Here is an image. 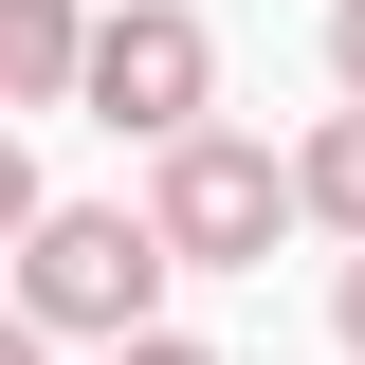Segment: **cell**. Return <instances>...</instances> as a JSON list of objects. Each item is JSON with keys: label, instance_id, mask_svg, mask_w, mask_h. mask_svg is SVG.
<instances>
[{"label": "cell", "instance_id": "obj_4", "mask_svg": "<svg viewBox=\"0 0 365 365\" xmlns=\"http://www.w3.org/2000/svg\"><path fill=\"white\" fill-rule=\"evenodd\" d=\"M73 37L91 0H0V110H73Z\"/></svg>", "mask_w": 365, "mask_h": 365}, {"label": "cell", "instance_id": "obj_1", "mask_svg": "<svg viewBox=\"0 0 365 365\" xmlns=\"http://www.w3.org/2000/svg\"><path fill=\"white\" fill-rule=\"evenodd\" d=\"M19 329H73V347L165 329V237H146V201H37V220H19Z\"/></svg>", "mask_w": 365, "mask_h": 365}, {"label": "cell", "instance_id": "obj_9", "mask_svg": "<svg viewBox=\"0 0 365 365\" xmlns=\"http://www.w3.org/2000/svg\"><path fill=\"white\" fill-rule=\"evenodd\" d=\"M110 365H220V347H182V329H128V347H110Z\"/></svg>", "mask_w": 365, "mask_h": 365}, {"label": "cell", "instance_id": "obj_10", "mask_svg": "<svg viewBox=\"0 0 365 365\" xmlns=\"http://www.w3.org/2000/svg\"><path fill=\"white\" fill-rule=\"evenodd\" d=\"M0 365H55V329H19V311H0Z\"/></svg>", "mask_w": 365, "mask_h": 365}, {"label": "cell", "instance_id": "obj_5", "mask_svg": "<svg viewBox=\"0 0 365 365\" xmlns=\"http://www.w3.org/2000/svg\"><path fill=\"white\" fill-rule=\"evenodd\" d=\"M292 220H329V237H365V110H329V128L292 146Z\"/></svg>", "mask_w": 365, "mask_h": 365}, {"label": "cell", "instance_id": "obj_3", "mask_svg": "<svg viewBox=\"0 0 365 365\" xmlns=\"http://www.w3.org/2000/svg\"><path fill=\"white\" fill-rule=\"evenodd\" d=\"M73 110L128 146H182L201 110H220V37H201V0H110L73 37Z\"/></svg>", "mask_w": 365, "mask_h": 365}, {"label": "cell", "instance_id": "obj_6", "mask_svg": "<svg viewBox=\"0 0 365 365\" xmlns=\"http://www.w3.org/2000/svg\"><path fill=\"white\" fill-rule=\"evenodd\" d=\"M37 201H55V182H37V146L0 128V256H19V220H37Z\"/></svg>", "mask_w": 365, "mask_h": 365}, {"label": "cell", "instance_id": "obj_7", "mask_svg": "<svg viewBox=\"0 0 365 365\" xmlns=\"http://www.w3.org/2000/svg\"><path fill=\"white\" fill-rule=\"evenodd\" d=\"M329 91L365 110V0H329Z\"/></svg>", "mask_w": 365, "mask_h": 365}, {"label": "cell", "instance_id": "obj_8", "mask_svg": "<svg viewBox=\"0 0 365 365\" xmlns=\"http://www.w3.org/2000/svg\"><path fill=\"white\" fill-rule=\"evenodd\" d=\"M329 329H347V365H365V237H347V274H329Z\"/></svg>", "mask_w": 365, "mask_h": 365}, {"label": "cell", "instance_id": "obj_2", "mask_svg": "<svg viewBox=\"0 0 365 365\" xmlns=\"http://www.w3.org/2000/svg\"><path fill=\"white\" fill-rule=\"evenodd\" d=\"M146 237H165V274H256L274 237H292V165L201 110L182 146H146Z\"/></svg>", "mask_w": 365, "mask_h": 365}]
</instances>
